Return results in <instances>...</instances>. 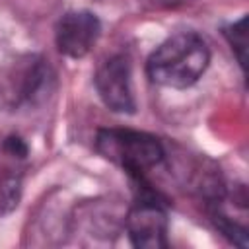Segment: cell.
Wrapping results in <instances>:
<instances>
[{
    "instance_id": "7",
    "label": "cell",
    "mask_w": 249,
    "mask_h": 249,
    "mask_svg": "<svg viewBox=\"0 0 249 249\" xmlns=\"http://www.w3.org/2000/svg\"><path fill=\"white\" fill-rule=\"evenodd\" d=\"M224 35H226L231 51L235 53L239 66L245 70V62H247V18L243 16L237 21L226 25Z\"/></svg>"
},
{
    "instance_id": "1",
    "label": "cell",
    "mask_w": 249,
    "mask_h": 249,
    "mask_svg": "<svg viewBox=\"0 0 249 249\" xmlns=\"http://www.w3.org/2000/svg\"><path fill=\"white\" fill-rule=\"evenodd\" d=\"M210 62L206 41L195 31H181L160 43L146 62L148 78L163 88L185 89L200 80Z\"/></svg>"
},
{
    "instance_id": "5",
    "label": "cell",
    "mask_w": 249,
    "mask_h": 249,
    "mask_svg": "<svg viewBox=\"0 0 249 249\" xmlns=\"http://www.w3.org/2000/svg\"><path fill=\"white\" fill-rule=\"evenodd\" d=\"M95 89L107 109L115 113H134L136 99L132 91V68L124 54L107 58L95 72Z\"/></svg>"
},
{
    "instance_id": "9",
    "label": "cell",
    "mask_w": 249,
    "mask_h": 249,
    "mask_svg": "<svg viewBox=\"0 0 249 249\" xmlns=\"http://www.w3.org/2000/svg\"><path fill=\"white\" fill-rule=\"evenodd\" d=\"M4 152L10 154L12 158H25L27 156V144L19 136H8L4 140Z\"/></svg>"
},
{
    "instance_id": "6",
    "label": "cell",
    "mask_w": 249,
    "mask_h": 249,
    "mask_svg": "<svg viewBox=\"0 0 249 249\" xmlns=\"http://www.w3.org/2000/svg\"><path fill=\"white\" fill-rule=\"evenodd\" d=\"M99 33H101V23L93 12L88 10L66 12L54 27L56 49L64 56L82 58L93 49V45L99 39Z\"/></svg>"
},
{
    "instance_id": "3",
    "label": "cell",
    "mask_w": 249,
    "mask_h": 249,
    "mask_svg": "<svg viewBox=\"0 0 249 249\" xmlns=\"http://www.w3.org/2000/svg\"><path fill=\"white\" fill-rule=\"evenodd\" d=\"M136 181V200L128 208L124 228L128 239L138 249H165L167 247V214L163 198L144 181V175L132 177Z\"/></svg>"
},
{
    "instance_id": "8",
    "label": "cell",
    "mask_w": 249,
    "mask_h": 249,
    "mask_svg": "<svg viewBox=\"0 0 249 249\" xmlns=\"http://www.w3.org/2000/svg\"><path fill=\"white\" fill-rule=\"evenodd\" d=\"M19 191H21V183H19L18 175L4 173L0 177V214L10 212L12 208L18 206Z\"/></svg>"
},
{
    "instance_id": "4",
    "label": "cell",
    "mask_w": 249,
    "mask_h": 249,
    "mask_svg": "<svg viewBox=\"0 0 249 249\" xmlns=\"http://www.w3.org/2000/svg\"><path fill=\"white\" fill-rule=\"evenodd\" d=\"M0 80L2 99L12 107H19L39 101L45 95V89L49 91V82L53 80V74L43 58L27 54L18 58Z\"/></svg>"
},
{
    "instance_id": "2",
    "label": "cell",
    "mask_w": 249,
    "mask_h": 249,
    "mask_svg": "<svg viewBox=\"0 0 249 249\" xmlns=\"http://www.w3.org/2000/svg\"><path fill=\"white\" fill-rule=\"evenodd\" d=\"M95 148L105 160L121 165L130 177L144 175L161 163L165 156L161 142L154 134L132 128H101L95 138Z\"/></svg>"
}]
</instances>
